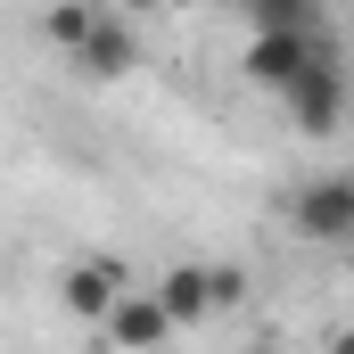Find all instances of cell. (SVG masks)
Segmentation results:
<instances>
[{"instance_id":"30bf717a","label":"cell","mask_w":354,"mask_h":354,"mask_svg":"<svg viewBox=\"0 0 354 354\" xmlns=\"http://www.w3.org/2000/svg\"><path fill=\"white\" fill-rule=\"evenodd\" d=\"M206 288H214V313H223V305L248 297V272H239V264H206Z\"/></svg>"},{"instance_id":"5b68a950","label":"cell","mask_w":354,"mask_h":354,"mask_svg":"<svg viewBox=\"0 0 354 354\" xmlns=\"http://www.w3.org/2000/svg\"><path fill=\"white\" fill-rule=\"evenodd\" d=\"M313 58H322V50H313V33H256V41H248V83L288 91Z\"/></svg>"},{"instance_id":"ba28073f","label":"cell","mask_w":354,"mask_h":354,"mask_svg":"<svg viewBox=\"0 0 354 354\" xmlns=\"http://www.w3.org/2000/svg\"><path fill=\"white\" fill-rule=\"evenodd\" d=\"M256 33H322V0H239Z\"/></svg>"},{"instance_id":"7c38bea8","label":"cell","mask_w":354,"mask_h":354,"mask_svg":"<svg viewBox=\"0 0 354 354\" xmlns=\"http://www.w3.org/2000/svg\"><path fill=\"white\" fill-rule=\"evenodd\" d=\"M330 354H354V330H338V338H330Z\"/></svg>"},{"instance_id":"277c9868","label":"cell","mask_w":354,"mask_h":354,"mask_svg":"<svg viewBox=\"0 0 354 354\" xmlns=\"http://www.w3.org/2000/svg\"><path fill=\"white\" fill-rule=\"evenodd\" d=\"M107 338H115V354H157L174 338V313L157 305V288H124V305L107 313Z\"/></svg>"},{"instance_id":"6da1fadb","label":"cell","mask_w":354,"mask_h":354,"mask_svg":"<svg viewBox=\"0 0 354 354\" xmlns=\"http://www.w3.org/2000/svg\"><path fill=\"white\" fill-rule=\"evenodd\" d=\"M280 107H288V124H297V132L330 140V132L346 124V66H338V58H313L297 83L280 91Z\"/></svg>"},{"instance_id":"52a82bcc","label":"cell","mask_w":354,"mask_h":354,"mask_svg":"<svg viewBox=\"0 0 354 354\" xmlns=\"http://www.w3.org/2000/svg\"><path fill=\"white\" fill-rule=\"evenodd\" d=\"M157 305L174 313V330H181V322H206V313H214V288H206V264H174L165 280H157Z\"/></svg>"},{"instance_id":"4fadbf2b","label":"cell","mask_w":354,"mask_h":354,"mask_svg":"<svg viewBox=\"0 0 354 354\" xmlns=\"http://www.w3.org/2000/svg\"><path fill=\"white\" fill-rule=\"evenodd\" d=\"M346 264H354V248H346Z\"/></svg>"},{"instance_id":"8fae6325","label":"cell","mask_w":354,"mask_h":354,"mask_svg":"<svg viewBox=\"0 0 354 354\" xmlns=\"http://www.w3.org/2000/svg\"><path fill=\"white\" fill-rule=\"evenodd\" d=\"M124 8H132V17H149V8H174V0H124Z\"/></svg>"},{"instance_id":"7a4b0ae2","label":"cell","mask_w":354,"mask_h":354,"mask_svg":"<svg viewBox=\"0 0 354 354\" xmlns=\"http://www.w3.org/2000/svg\"><path fill=\"white\" fill-rule=\"evenodd\" d=\"M288 223H297L305 239H322V248H354V174L305 181L297 206H288Z\"/></svg>"},{"instance_id":"9c48e42d","label":"cell","mask_w":354,"mask_h":354,"mask_svg":"<svg viewBox=\"0 0 354 354\" xmlns=\"http://www.w3.org/2000/svg\"><path fill=\"white\" fill-rule=\"evenodd\" d=\"M91 17H99V8H83V0H58V8H50V41H58V50H75V41L91 33Z\"/></svg>"},{"instance_id":"3957f363","label":"cell","mask_w":354,"mask_h":354,"mask_svg":"<svg viewBox=\"0 0 354 354\" xmlns=\"http://www.w3.org/2000/svg\"><path fill=\"white\" fill-rule=\"evenodd\" d=\"M66 58L83 66L91 83H115V75H132V66H140V33H132V25H115V17H91V33L66 50Z\"/></svg>"},{"instance_id":"8992f818","label":"cell","mask_w":354,"mask_h":354,"mask_svg":"<svg viewBox=\"0 0 354 354\" xmlns=\"http://www.w3.org/2000/svg\"><path fill=\"white\" fill-rule=\"evenodd\" d=\"M115 305H124V272L115 264H75L66 272V313L75 322H107Z\"/></svg>"}]
</instances>
